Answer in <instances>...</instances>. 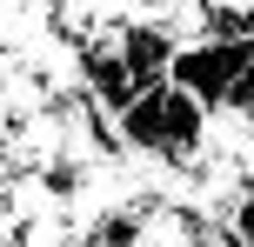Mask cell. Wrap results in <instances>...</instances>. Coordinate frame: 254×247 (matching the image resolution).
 <instances>
[{"instance_id": "1", "label": "cell", "mask_w": 254, "mask_h": 247, "mask_svg": "<svg viewBox=\"0 0 254 247\" xmlns=\"http://www.w3.org/2000/svg\"><path fill=\"white\" fill-rule=\"evenodd\" d=\"M248 47H254V40H181V47H174V60H167V87L194 94V100L214 114V107L228 100L234 74H241Z\"/></svg>"}, {"instance_id": "2", "label": "cell", "mask_w": 254, "mask_h": 247, "mask_svg": "<svg viewBox=\"0 0 254 247\" xmlns=\"http://www.w3.org/2000/svg\"><path fill=\"white\" fill-rule=\"evenodd\" d=\"M114 53H121V67H127L134 87H161L167 60H174V34H167L154 13H127L121 34H114Z\"/></svg>"}]
</instances>
